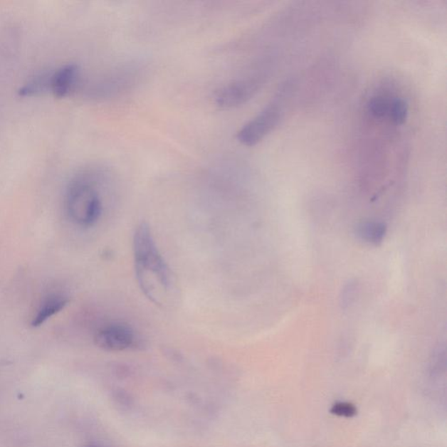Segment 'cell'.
Instances as JSON below:
<instances>
[{
  "label": "cell",
  "instance_id": "obj_9",
  "mask_svg": "<svg viewBox=\"0 0 447 447\" xmlns=\"http://www.w3.org/2000/svg\"><path fill=\"white\" fill-rule=\"evenodd\" d=\"M357 236L369 244L379 245L386 234V226L377 221L362 222L357 227Z\"/></svg>",
  "mask_w": 447,
  "mask_h": 447
},
{
  "label": "cell",
  "instance_id": "obj_8",
  "mask_svg": "<svg viewBox=\"0 0 447 447\" xmlns=\"http://www.w3.org/2000/svg\"><path fill=\"white\" fill-rule=\"evenodd\" d=\"M51 71L46 70L30 77L18 90L21 98H32L49 92V80Z\"/></svg>",
  "mask_w": 447,
  "mask_h": 447
},
{
  "label": "cell",
  "instance_id": "obj_12",
  "mask_svg": "<svg viewBox=\"0 0 447 447\" xmlns=\"http://www.w3.org/2000/svg\"><path fill=\"white\" fill-rule=\"evenodd\" d=\"M112 400L115 406L122 410H130L133 406L134 400L129 392L123 389L117 388L112 392Z\"/></svg>",
  "mask_w": 447,
  "mask_h": 447
},
{
  "label": "cell",
  "instance_id": "obj_15",
  "mask_svg": "<svg viewBox=\"0 0 447 447\" xmlns=\"http://www.w3.org/2000/svg\"><path fill=\"white\" fill-rule=\"evenodd\" d=\"M85 447H102L101 445L95 444V443H91V444H88Z\"/></svg>",
  "mask_w": 447,
  "mask_h": 447
},
{
  "label": "cell",
  "instance_id": "obj_1",
  "mask_svg": "<svg viewBox=\"0 0 447 447\" xmlns=\"http://www.w3.org/2000/svg\"><path fill=\"white\" fill-rule=\"evenodd\" d=\"M133 252L135 270L141 290L156 305H167L172 298V275L147 223H141L135 232Z\"/></svg>",
  "mask_w": 447,
  "mask_h": 447
},
{
  "label": "cell",
  "instance_id": "obj_4",
  "mask_svg": "<svg viewBox=\"0 0 447 447\" xmlns=\"http://www.w3.org/2000/svg\"><path fill=\"white\" fill-rule=\"evenodd\" d=\"M262 84L261 77L249 76L233 80L216 92L215 102L223 109H233L253 98Z\"/></svg>",
  "mask_w": 447,
  "mask_h": 447
},
{
  "label": "cell",
  "instance_id": "obj_5",
  "mask_svg": "<svg viewBox=\"0 0 447 447\" xmlns=\"http://www.w3.org/2000/svg\"><path fill=\"white\" fill-rule=\"evenodd\" d=\"M95 342L106 352H122L137 344V337L132 327L122 322L110 323L95 334Z\"/></svg>",
  "mask_w": 447,
  "mask_h": 447
},
{
  "label": "cell",
  "instance_id": "obj_6",
  "mask_svg": "<svg viewBox=\"0 0 447 447\" xmlns=\"http://www.w3.org/2000/svg\"><path fill=\"white\" fill-rule=\"evenodd\" d=\"M80 84V69L78 65L68 63L51 71L49 91L56 98H65L75 91Z\"/></svg>",
  "mask_w": 447,
  "mask_h": 447
},
{
  "label": "cell",
  "instance_id": "obj_3",
  "mask_svg": "<svg viewBox=\"0 0 447 447\" xmlns=\"http://www.w3.org/2000/svg\"><path fill=\"white\" fill-rule=\"evenodd\" d=\"M283 93L284 88L238 131L237 140L241 144L250 147L259 144L279 125L283 117Z\"/></svg>",
  "mask_w": 447,
  "mask_h": 447
},
{
  "label": "cell",
  "instance_id": "obj_7",
  "mask_svg": "<svg viewBox=\"0 0 447 447\" xmlns=\"http://www.w3.org/2000/svg\"><path fill=\"white\" fill-rule=\"evenodd\" d=\"M68 303V298L63 295H50L38 307L37 313L33 318L32 325L38 327L43 325L49 318L63 310Z\"/></svg>",
  "mask_w": 447,
  "mask_h": 447
},
{
  "label": "cell",
  "instance_id": "obj_2",
  "mask_svg": "<svg viewBox=\"0 0 447 447\" xmlns=\"http://www.w3.org/2000/svg\"><path fill=\"white\" fill-rule=\"evenodd\" d=\"M106 175L101 168L88 167L77 173L69 182L65 209L77 225L90 227L101 217L102 199L100 186Z\"/></svg>",
  "mask_w": 447,
  "mask_h": 447
},
{
  "label": "cell",
  "instance_id": "obj_10",
  "mask_svg": "<svg viewBox=\"0 0 447 447\" xmlns=\"http://www.w3.org/2000/svg\"><path fill=\"white\" fill-rule=\"evenodd\" d=\"M393 98L384 95L374 96L367 104V110L373 118H388L390 115Z\"/></svg>",
  "mask_w": 447,
  "mask_h": 447
},
{
  "label": "cell",
  "instance_id": "obj_11",
  "mask_svg": "<svg viewBox=\"0 0 447 447\" xmlns=\"http://www.w3.org/2000/svg\"><path fill=\"white\" fill-rule=\"evenodd\" d=\"M408 105L402 98H394L392 100L390 115L389 119L396 125H402L407 120Z\"/></svg>",
  "mask_w": 447,
  "mask_h": 447
},
{
  "label": "cell",
  "instance_id": "obj_13",
  "mask_svg": "<svg viewBox=\"0 0 447 447\" xmlns=\"http://www.w3.org/2000/svg\"><path fill=\"white\" fill-rule=\"evenodd\" d=\"M331 414L340 416V417L352 418L357 414V410L354 404L347 402H338L333 404L330 409Z\"/></svg>",
  "mask_w": 447,
  "mask_h": 447
},
{
  "label": "cell",
  "instance_id": "obj_14",
  "mask_svg": "<svg viewBox=\"0 0 447 447\" xmlns=\"http://www.w3.org/2000/svg\"><path fill=\"white\" fill-rule=\"evenodd\" d=\"M357 292V284L356 283H350L342 290V307H349L352 305L354 299H356Z\"/></svg>",
  "mask_w": 447,
  "mask_h": 447
}]
</instances>
